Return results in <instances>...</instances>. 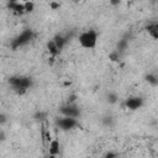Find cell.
Returning <instances> with one entry per match:
<instances>
[{
  "label": "cell",
  "mask_w": 158,
  "mask_h": 158,
  "mask_svg": "<svg viewBox=\"0 0 158 158\" xmlns=\"http://www.w3.org/2000/svg\"><path fill=\"white\" fill-rule=\"evenodd\" d=\"M78 41H79V44L83 48L93 49V48H95L96 42H98V33L94 30H88V31L79 35Z\"/></svg>",
  "instance_id": "6da1fadb"
},
{
  "label": "cell",
  "mask_w": 158,
  "mask_h": 158,
  "mask_svg": "<svg viewBox=\"0 0 158 158\" xmlns=\"http://www.w3.org/2000/svg\"><path fill=\"white\" fill-rule=\"evenodd\" d=\"M60 114L63 116H65V117L77 118V117H79L80 111H79V109L74 104H67V105H64V106L60 107Z\"/></svg>",
  "instance_id": "7a4b0ae2"
},
{
  "label": "cell",
  "mask_w": 158,
  "mask_h": 158,
  "mask_svg": "<svg viewBox=\"0 0 158 158\" xmlns=\"http://www.w3.org/2000/svg\"><path fill=\"white\" fill-rule=\"evenodd\" d=\"M57 123H58V126H59L62 130H64V131L72 130V128H74V127L78 126V121H77V118H73V117H65V116L59 117L58 121H57Z\"/></svg>",
  "instance_id": "3957f363"
},
{
  "label": "cell",
  "mask_w": 158,
  "mask_h": 158,
  "mask_svg": "<svg viewBox=\"0 0 158 158\" xmlns=\"http://www.w3.org/2000/svg\"><path fill=\"white\" fill-rule=\"evenodd\" d=\"M142 105H143V99L139 98V96H132V98H128L125 101V106L130 110H137Z\"/></svg>",
  "instance_id": "277c9868"
},
{
  "label": "cell",
  "mask_w": 158,
  "mask_h": 158,
  "mask_svg": "<svg viewBox=\"0 0 158 158\" xmlns=\"http://www.w3.org/2000/svg\"><path fill=\"white\" fill-rule=\"evenodd\" d=\"M60 152V144H59V141L53 138L49 143H48V153L51 156H58Z\"/></svg>",
  "instance_id": "5b68a950"
},
{
  "label": "cell",
  "mask_w": 158,
  "mask_h": 158,
  "mask_svg": "<svg viewBox=\"0 0 158 158\" xmlns=\"http://www.w3.org/2000/svg\"><path fill=\"white\" fill-rule=\"evenodd\" d=\"M31 40V31H23L17 40L15 41L14 43V47H17V46H22L25 43H27L28 41Z\"/></svg>",
  "instance_id": "8992f818"
},
{
  "label": "cell",
  "mask_w": 158,
  "mask_h": 158,
  "mask_svg": "<svg viewBox=\"0 0 158 158\" xmlns=\"http://www.w3.org/2000/svg\"><path fill=\"white\" fill-rule=\"evenodd\" d=\"M7 6H9L10 10H12L16 14H23L25 12V10H23V2L22 1H10L7 4Z\"/></svg>",
  "instance_id": "52a82bcc"
},
{
  "label": "cell",
  "mask_w": 158,
  "mask_h": 158,
  "mask_svg": "<svg viewBox=\"0 0 158 158\" xmlns=\"http://www.w3.org/2000/svg\"><path fill=\"white\" fill-rule=\"evenodd\" d=\"M47 49H48V52H49V56H52V57H56L57 54H59V49L57 48V46H56V43H54V41L53 40H49L48 42H47Z\"/></svg>",
  "instance_id": "ba28073f"
},
{
  "label": "cell",
  "mask_w": 158,
  "mask_h": 158,
  "mask_svg": "<svg viewBox=\"0 0 158 158\" xmlns=\"http://www.w3.org/2000/svg\"><path fill=\"white\" fill-rule=\"evenodd\" d=\"M52 40L54 41V43H56V46H57V48H58L59 51L63 49V47H64V44H65V42H67V40H65L62 35H57V36H54V38H52Z\"/></svg>",
  "instance_id": "9c48e42d"
},
{
  "label": "cell",
  "mask_w": 158,
  "mask_h": 158,
  "mask_svg": "<svg viewBox=\"0 0 158 158\" xmlns=\"http://www.w3.org/2000/svg\"><path fill=\"white\" fill-rule=\"evenodd\" d=\"M147 31L149 33V36L154 40L158 38V25L157 23H152V25H148L147 26Z\"/></svg>",
  "instance_id": "30bf717a"
},
{
  "label": "cell",
  "mask_w": 158,
  "mask_h": 158,
  "mask_svg": "<svg viewBox=\"0 0 158 158\" xmlns=\"http://www.w3.org/2000/svg\"><path fill=\"white\" fill-rule=\"evenodd\" d=\"M23 10H25V12H32L35 10V2L33 1H23Z\"/></svg>",
  "instance_id": "8fae6325"
},
{
  "label": "cell",
  "mask_w": 158,
  "mask_h": 158,
  "mask_svg": "<svg viewBox=\"0 0 158 158\" xmlns=\"http://www.w3.org/2000/svg\"><path fill=\"white\" fill-rule=\"evenodd\" d=\"M146 80H147L152 86H156V85L158 84V79H157V77H156L154 74H148V75L146 77Z\"/></svg>",
  "instance_id": "7c38bea8"
},
{
  "label": "cell",
  "mask_w": 158,
  "mask_h": 158,
  "mask_svg": "<svg viewBox=\"0 0 158 158\" xmlns=\"http://www.w3.org/2000/svg\"><path fill=\"white\" fill-rule=\"evenodd\" d=\"M109 59L111 62H118L120 60V54H118V51H114L109 54Z\"/></svg>",
  "instance_id": "4fadbf2b"
},
{
  "label": "cell",
  "mask_w": 158,
  "mask_h": 158,
  "mask_svg": "<svg viewBox=\"0 0 158 158\" xmlns=\"http://www.w3.org/2000/svg\"><path fill=\"white\" fill-rule=\"evenodd\" d=\"M117 95L115 94V93H110L109 95H107V101L110 102V104H116L117 102Z\"/></svg>",
  "instance_id": "5bb4252c"
},
{
  "label": "cell",
  "mask_w": 158,
  "mask_h": 158,
  "mask_svg": "<svg viewBox=\"0 0 158 158\" xmlns=\"http://www.w3.org/2000/svg\"><path fill=\"white\" fill-rule=\"evenodd\" d=\"M52 139H53V138H52V133H51L49 128H46V131H44V143H46V142L49 143Z\"/></svg>",
  "instance_id": "9a60e30c"
},
{
  "label": "cell",
  "mask_w": 158,
  "mask_h": 158,
  "mask_svg": "<svg viewBox=\"0 0 158 158\" xmlns=\"http://www.w3.org/2000/svg\"><path fill=\"white\" fill-rule=\"evenodd\" d=\"M49 7H51L52 10H58V9L60 7V4H59V2H56V1H51V2H49Z\"/></svg>",
  "instance_id": "2e32d148"
},
{
  "label": "cell",
  "mask_w": 158,
  "mask_h": 158,
  "mask_svg": "<svg viewBox=\"0 0 158 158\" xmlns=\"http://www.w3.org/2000/svg\"><path fill=\"white\" fill-rule=\"evenodd\" d=\"M15 91H16V94H17V95H20V96H21V95H25V94H26L27 89H25V88H19V89H16Z\"/></svg>",
  "instance_id": "e0dca14e"
},
{
  "label": "cell",
  "mask_w": 158,
  "mask_h": 158,
  "mask_svg": "<svg viewBox=\"0 0 158 158\" xmlns=\"http://www.w3.org/2000/svg\"><path fill=\"white\" fill-rule=\"evenodd\" d=\"M75 100H77V95H75V94H73V95L68 96V104H74V102H75Z\"/></svg>",
  "instance_id": "ac0fdd59"
},
{
  "label": "cell",
  "mask_w": 158,
  "mask_h": 158,
  "mask_svg": "<svg viewBox=\"0 0 158 158\" xmlns=\"http://www.w3.org/2000/svg\"><path fill=\"white\" fill-rule=\"evenodd\" d=\"M102 158H116V153H114V152H107Z\"/></svg>",
  "instance_id": "d6986e66"
},
{
  "label": "cell",
  "mask_w": 158,
  "mask_h": 158,
  "mask_svg": "<svg viewBox=\"0 0 158 158\" xmlns=\"http://www.w3.org/2000/svg\"><path fill=\"white\" fill-rule=\"evenodd\" d=\"M6 122V116L4 114H0V125H4Z\"/></svg>",
  "instance_id": "ffe728a7"
},
{
  "label": "cell",
  "mask_w": 158,
  "mask_h": 158,
  "mask_svg": "<svg viewBox=\"0 0 158 158\" xmlns=\"http://www.w3.org/2000/svg\"><path fill=\"white\" fill-rule=\"evenodd\" d=\"M54 58H56V57H52V56H49V58H48V64H49L51 67L54 64Z\"/></svg>",
  "instance_id": "44dd1931"
},
{
  "label": "cell",
  "mask_w": 158,
  "mask_h": 158,
  "mask_svg": "<svg viewBox=\"0 0 158 158\" xmlns=\"http://www.w3.org/2000/svg\"><path fill=\"white\" fill-rule=\"evenodd\" d=\"M111 4H112V5H118L120 1H111Z\"/></svg>",
  "instance_id": "7402d4cb"
},
{
  "label": "cell",
  "mask_w": 158,
  "mask_h": 158,
  "mask_svg": "<svg viewBox=\"0 0 158 158\" xmlns=\"http://www.w3.org/2000/svg\"><path fill=\"white\" fill-rule=\"evenodd\" d=\"M0 102H1V98H0Z\"/></svg>",
  "instance_id": "603a6c76"
}]
</instances>
